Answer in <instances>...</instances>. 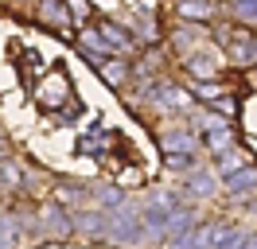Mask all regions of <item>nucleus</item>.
I'll return each mask as SVG.
<instances>
[{"label":"nucleus","instance_id":"obj_2","mask_svg":"<svg viewBox=\"0 0 257 249\" xmlns=\"http://www.w3.org/2000/svg\"><path fill=\"white\" fill-rule=\"evenodd\" d=\"M35 20H39L43 28H51L55 35H59V31H66V28H70L66 0H43V4H39V12H35Z\"/></svg>","mask_w":257,"mask_h":249},{"label":"nucleus","instance_id":"obj_6","mask_svg":"<svg viewBox=\"0 0 257 249\" xmlns=\"http://www.w3.org/2000/svg\"><path fill=\"white\" fill-rule=\"evenodd\" d=\"M241 241H245V233L234 230V226H214V237H210V249H241Z\"/></svg>","mask_w":257,"mask_h":249},{"label":"nucleus","instance_id":"obj_5","mask_svg":"<svg viewBox=\"0 0 257 249\" xmlns=\"http://www.w3.org/2000/svg\"><path fill=\"white\" fill-rule=\"evenodd\" d=\"M187 195H195V199H210V195H214V171H199V168H191Z\"/></svg>","mask_w":257,"mask_h":249},{"label":"nucleus","instance_id":"obj_1","mask_svg":"<svg viewBox=\"0 0 257 249\" xmlns=\"http://www.w3.org/2000/svg\"><path fill=\"white\" fill-rule=\"evenodd\" d=\"M226 195H234V199H249V195H257V168H253V164H245V168H238V171L226 175Z\"/></svg>","mask_w":257,"mask_h":249},{"label":"nucleus","instance_id":"obj_8","mask_svg":"<svg viewBox=\"0 0 257 249\" xmlns=\"http://www.w3.org/2000/svg\"><path fill=\"white\" fill-rule=\"evenodd\" d=\"M0 160H4V140H0Z\"/></svg>","mask_w":257,"mask_h":249},{"label":"nucleus","instance_id":"obj_7","mask_svg":"<svg viewBox=\"0 0 257 249\" xmlns=\"http://www.w3.org/2000/svg\"><path fill=\"white\" fill-rule=\"evenodd\" d=\"M97 70H101V78H105L109 86H121V82H125V74H128V62L105 59V62H101V66H97Z\"/></svg>","mask_w":257,"mask_h":249},{"label":"nucleus","instance_id":"obj_9","mask_svg":"<svg viewBox=\"0 0 257 249\" xmlns=\"http://www.w3.org/2000/svg\"><path fill=\"white\" fill-rule=\"evenodd\" d=\"M249 78H253V86H257V70H253V74H249Z\"/></svg>","mask_w":257,"mask_h":249},{"label":"nucleus","instance_id":"obj_3","mask_svg":"<svg viewBox=\"0 0 257 249\" xmlns=\"http://www.w3.org/2000/svg\"><path fill=\"white\" fill-rule=\"evenodd\" d=\"M160 148L168 156H195L199 140H195L191 129H179V133H164V137H160Z\"/></svg>","mask_w":257,"mask_h":249},{"label":"nucleus","instance_id":"obj_4","mask_svg":"<svg viewBox=\"0 0 257 249\" xmlns=\"http://www.w3.org/2000/svg\"><path fill=\"white\" fill-rule=\"evenodd\" d=\"M245 164H249V160H245V156H241V148H234V144H230V148H222V152H214V171H222V179L230 175V171L245 168Z\"/></svg>","mask_w":257,"mask_h":249}]
</instances>
